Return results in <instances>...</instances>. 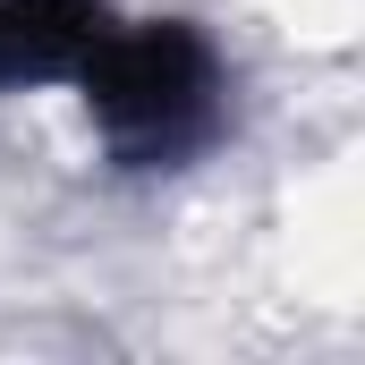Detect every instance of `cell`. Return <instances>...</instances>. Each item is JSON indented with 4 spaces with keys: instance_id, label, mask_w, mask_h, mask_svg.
<instances>
[{
    "instance_id": "1",
    "label": "cell",
    "mask_w": 365,
    "mask_h": 365,
    "mask_svg": "<svg viewBox=\"0 0 365 365\" xmlns=\"http://www.w3.org/2000/svg\"><path fill=\"white\" fill-rule=\"evenodd\" d=\"M77 77L93 86V110L128 162H170L212 128V60L179 26H102Z\"/></svg>"
},
{
    "instance_id": "2",
    "label": "cell",
    "mask_w": 365,
    "mask_h": 365,
    "mask_svg": "<svg viewBox=\"0 0 365 365\" xmlns=\"http://www.w3.org/2000/svg\"><path fill=\"white\" fill-rule=\"evenodd\" d=\"M102 34L93 0H0V77H60Z\"/></svg>"
}]
</instances>
